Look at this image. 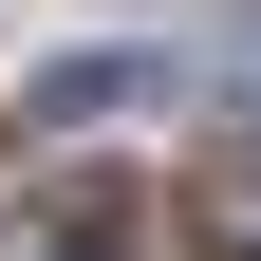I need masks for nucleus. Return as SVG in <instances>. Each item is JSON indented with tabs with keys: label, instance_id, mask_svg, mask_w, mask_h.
Here are the masks:
<instances>
[{
	"label": "nucleus",
	"instance_id": "obj_1",
	"mask_svg": "<svg viewBox=\"0 0 261 261\" xmlns=\"http://www.w3.org/2000/svg\"><path fill=\"white\" fill-rule=\"evenodd\" d=\"M130 93H168V56H56L38 75V130H93V112H130Z\"/></svg>",
	"mask_w": 261,
	"mask_h": 261
},
{
	"label": "nucleus",
	"instance_id": "obj_2",
	"mask_svg": "<svg viewBox=\"0 0 261 261\" xmlns=\"http://www.w3.org/2000/svg\"><path fill=\"white\" fill-rule=\"evenodd\" d=\"M187 243L261 261V149H224V168H187Z\"/></svg>",
	"mask_w": 261,
	"mask_h": 261
},
{
	"label": "nucleus",
	"instance_id": "obj_3",
	"mask_svg": "<svg viewBox=\"0 0 261 261\" xmlns=\"http://www.w3.org/2000/svg\"><path fill=\"white\" fill-rule=\"evenodd\" d=\"M56 261H130V205H112V187H75V205H56Z\"/></svg>",
	"mask_w": 261,
	"mask_h": 261
},
{
	"label": "nucleus",
	"instance_id": "obj_4",
	"mask_svg": "<svg viewBox=\"0 0 261 261\" xmlns=\"http://www.w3.org/2000/svg\"><path fill=\"white\" fill-rule=\"evenodd\" d=\"M224 93H243V112H261V19H243V56H224Z\"/></svg>",
	"mask_w": 261,
	"mask_h": 261
}]
</instances>
